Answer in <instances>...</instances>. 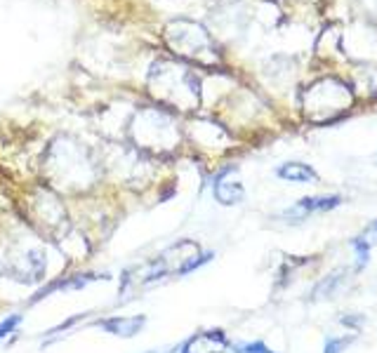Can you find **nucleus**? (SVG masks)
Segmentation results:
<instances>
[{
    "label": "nucleus",
    "mask_w": 377,
    "mask_h": 353,
    "mask_svg": "<svg viewBox=\"0 0 377 353\" xmlns=\"http://www.w3.org/2000/svg\"><path fill=\"white\" fill-rule=\"evenodd\" d=\"M144 325H146V316H116V318L99 321L97 328L116 337H134L139 335Z\"/></svg>",
    "instance_id": "nucleus-1"
},
{
    "label": "nucleus",
    "mask_w": 377,
    "mask_h": 353,
    "mask_svg": "<svg viewBox=\"0 0 377 353\" xmlns=\"http://www.w3.org/2000/svg\"><path fill=\"white\" fill-rule=\"evenodd\" d=\"M226 349V339L222 332H203L181 346L179 353H219Z\"/></svg>",
    "instance_id": "nucleus-2"
},
{
    "label": "nucleus",
    "mask_w": 377,
    "mask_h": 353,
    "mask_svg": "<svg viewBox=\"0 0 377 353\" xmlns=\"http://www.w3.org/2000/svg\"><path fill=\"white\" fill-rule=\"evenodd\" d=\"M342 203V198H338V195H316V198H302L298 200V205L290 207L286 212V217H307V214H312V212H326V210H333V207H338Z\"/></svg>",
    "instance_id": "nucleus-3"
},
{
    "label": "nucleus",
    "mask_w": 377,
    "mask_h": 353,
    "mask_svg": "<svg viewBox=\"0 0 377 353\" xmlns=\"http://www.w3.org/2000/svg\"><path fill=\"white\" fill-rule=\"evenodd\" d=\"M276 174L286 181H295V184H305V181H314L316 172L309 165H302V162H286L276 169Z\"/></svg>",
    "instance_id": "nucleus-4"
},
{
    "label": "nucleus",
    "mask_w": 377,
    "mask_h": 353,
    "mask_svg": "<svg viewBox=\"0 0 377 353\" xmlns=\"http://www.w3.org/2000/svg\"><path fill=\"white\" fill-rule=\"evenodd\" d=\"M243 195H245V191L238 181L217 179V184H215V198H217L222 205H236V203L243 200Z\"/></svg>",
    "instance_id": "nucleus-5"
},
{
    "label": "nucleus",
    "mask_w": 377,
    "mask_h": 353,
    "mask_svg": "<svg viewBox=\"0 0 377 353\" xmlns=\"http://www.w3.org/2000/svg\"><path fill=\"white\" fill-rule=\"evenodd\" d=\"M19 323H22V316H10V318H5V321L0 323V342H3L5 337H10L12 332L17 330Z\"/></svg>",
    "instance_id": "nucleus-6"
},
{
    "label": "nucleus",
    "mask_w": 377,
    "mask_h": 353,
    "mask_svg": "<svg viewBox=\"0 0 377 353\" xmlns=\"http://www.w3.org/2000/svg\"><path fill=\"white\" fill-rule=\"evenodd\" d=\"M354 250H356V255H359V267H366V262H368V243L363 238H356L354 240Z\"/></svg>",
    "instance_id": "nucleus-7"
},
{
    "label": "nucleus",
    "mask_w": 377,
    "mask_h": 353,
    "mask_svg": "<svg viewBox=\"0 0 377 353\" xmlns=\"http://www.w3.org/2000/svg\"><path fill=\"white\" fill-rule=\"evenodd\" d=\"M349 342H352V339H330L326 344V353H342Z\"/></svg>",
    "instance_id": "nucleus-8"
},
{
    "label": "nucleus",
    "mask_w": 377,
    "mask_h": 353,
    "mask_svg": "<svg viewBox=\"0 0 377 353\" xmlns=\"http://www.w3.org/2000/svg\"><path fill=\"white\" fill-rule=\"evenodd\" d=\"M238 353H274L271 349H267L262 342H253V344H245V346H241V351Z\"/></svg>",
    "instance_id": "nucleus-9"
},
{
    "label": "nucleus",
    "mask_w": 377,
    "mask_h": 353,
    "mask_svg": "<svg viewBox=\"0 0 377 353\" xmlns=\"http://www.w3.org/2000/svg\"><path fill=\"white\" fill-rule=\"evenodd\" d=\"M368 233H373V236H377V222L373 224V226H370V229H368Z\"/></svg>",
    "instance_id": "nucleus-10"
}]
</instances>
